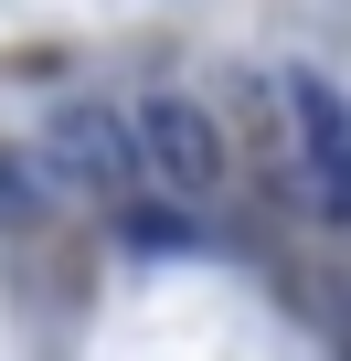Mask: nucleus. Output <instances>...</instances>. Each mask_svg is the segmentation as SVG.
I'll return each instance as SVG.
<instances>
[{
  "mask_svg": "<svg viewBox=\"0 0 351 361\" xmlns=\"http://www.w3.org/2000/svg\"><path fill=\"white\" fill-rule=\"evenodd\" d=\"M128 138H138V170L160 180L170 202H192V213L234 180V149H224V128H213L203 96H170V85L138 96V106H128Z\"/></svg>",
  "mask_w": 351,
  "mask_h": 361,
  "instance_id": "f257e3e1",
  "label": "nucleus"
},
{
  "mask_svg": "<svg viewBox=\"0 0 351 361\" xmlns=\"http://www.w3.org/2000/svg\"><path fill=\"white\" fill-rule=\"evenodd\" d=\"M277 106H287V149H298V202L351 224V106L330 75H277Z\"/></svg>",
  "mask_w": 351,
  "mask_h": 361,
  "instance_id": "f03ea898",
  "label": "nucleus"
},
{
  "mask_svg": "<svg viewBox=\"0 0 351 361\" xmlns=\"http://www.w3.org/2000/svg\"><path fill=\"white\" fill-rule=\"evenodd\" d=\"M43 159L75 180V192H96V202H128L138 192V138H128V117L117 106H54V128H43Z\"/></svg>",
  "mask_w": 351,
  "mask_h": 361,
  "instance_id": "7ed1b4c3",
  "label": "nucleus"
},
{
  "mask_svg": "<svg viewBox=\"0 0 351 361\" xmlns=\"http://www.w3.org/2000/svg\"><path fill=\"white\" fill-rule=\"evenodd\" d=\"M117 234H128L138 255H192V245H203V234H192V202H138V192L117 202Z\"/></svg>",
  "mask_w": 351,
  "mask_h": 361,
  "instance_id": "20e7f679",
  "label": "nucleus"
},
{
  "mask_svg": "<svg viewBox=\"0 0 351 361\" xmlns=\"http://www.w3.org/2000/svg\"><path fill=\"white\" fill-rule=\"evenodd\" d=\"M32 202H43V180H32L11 149H0V213H32Z\"/></svg>",
  "mask_w": 351,
  "mask_h": 361,
  "instance_id": "39448f33",
  "label": "nucleus"
},
{
  "mask_svg": "<svg viewBox=\"0 0 351 361\" xmlns=\"http://www.w3.org/2000/svg\"><path fill=\"white\" fill-rule=\"evenodd\" d=\"M340 361H351V350H340Z\"/></svg>",
  "mask_w": 351,
  "mask_h": 361,
  "instance_id": "423d86ee",
  "label": "nucleus"
}]
</instances>
